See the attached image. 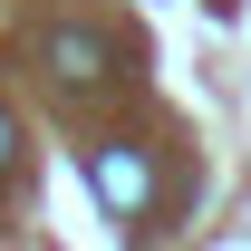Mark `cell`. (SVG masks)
I'll return each instance as SVG.
<instances>
[{
	"label": "cell",
	"mask_w": 251,
	"mask_h": 251,
	"mask_svg": "<svg viewBox=\"0 0 251 251\" xmlns=\"http://www.w3.org/2000/svg\"><path fill=\"white\" fill-rule=\"evenodd\" d=\"M77 164H87V193H97L116 222H135L145 203H155V164H145V145H87Z\"/></svg>",
	"instance_id": "6da1fadb"
},
{
	"label": "cell",
	"mask_w": 251,
	"mask_h": 251,
	"mask_svg": "<svg viewBox=\"0 0 251 251\" xmlns=\"http://www.w3.org/2000/svg\"><path fill=\"white\" fill-rule=\"evenodd\" d=\"M39 58H49V77H97V68H106V39L97 29H49Z\"/></svg>",
	"instance_id": "7a4b0ae2"
},
{
	"label": "cell",
	"mask_w": 251,
	"mask_h": 251,
	"mask_svg": "<svg viewBox=\"0 0 251 251\" xmlns=\"http://www.w3.org/2000/svg\"><path fill=\"white\" fill-rule=\"evenodd\" d=\"M20 164V126H10V106H0V174Z\"/></svg>",
	"instance_id": "3957f363"
}]
</instances>
